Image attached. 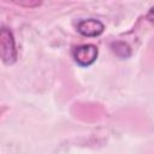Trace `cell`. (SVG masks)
<instances>
[{
	"mask_svg": "<svg viewBox=\"0 0 154 154\" xmlns=\"http://www.w3.org/2000/svg\"><path fill=\"white\" fill-rule=\"evenodd\" d=\"M103 30H105L103 24L99 19H94V18L83 19V20L78 22V24H77V31L81 35L88 36V37L99 36L103 32Z\"/></svg>",
	"mask_w": 154,
	"mask_h": 154,
	"instance_id": "cell-3",
	"label": "cell"
},
{
	"mask_svg": "<svg viewBox=\"0 0 154 154\" xmlns=\"http://www.w3.org/2000/svg\"><path fill=\"white\" fill-rule=\"evenodd\" d=\"M147 18H148L150 22L154 23V6H153V7L149 10V12L147 13Z\"/></svg>",
	"mask_w": 154,
	"mask_h": 154,
	"instance_id": "cell-5",
	"label": "cell"
},
{
	"mask_svg": "<svg viewBox=\"0 0 154 154\" xmlns=\"http://www.w3.org/2000/svg\"><path fill=\"white\" fill-rule=\"evenodd\" d=\"M99 51L96 48V46L94 45H81V46H76L72 49V57L73 60L77 63V65L87 67L90 66L97 58Z\"/></svg>",
	"mask_w": 154,
	"mask_h": 154,
	"instance_id": "cell-2",
	"label": "cell"
},
{
	"mask_svg": "<svg viewBox=\"0 0 154 154\" xmlns=\"http://www.w3.org/2000/svg\"><path fill=\"white\" fill-rule=\"evenodd\" d=\"M111 48L113 51V53L116 55H118L119 58H129L131 54V49L129 47L128 43L123 42V41H116L111 43Z\"/></svg>",
	"mask_w": 154,
	"mask_h": 154,
	"instance_id": "cell-4",
	"label": "cell"
},
{
	"mask_svg": "<svg viewBox=\"0 0 154 154\" xmlns=\"http://www.w3.org/2000/svg\"><path fill=\"white\" fill-rule=\"evenodd\" d=\"M0 51L1 59L6 65H12L17 60V49L13 34L10 29L2 26L0 30Z\"/></svg>",
	"mask_w": 154,
	"mask_h": 154,
	"instance_id": "cell-1",
	"label": "cell"
}]
</instances>
